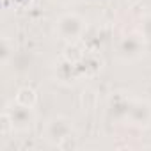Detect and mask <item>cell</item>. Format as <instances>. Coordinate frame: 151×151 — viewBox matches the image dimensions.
I'll use <instances>...</instances> for the list:
<instances>
[{"label": "cell", "mask_w": 151, "mask_h": 151, "mask_svg": "<svg viewBox=\"0 0 151 151\" xmlns=\"http://www.w3.org/2000/svg\"><path fill=\"white\" fill-rule=\"evenodd\" d=\"M139 0H128V4H137Z\"/></svg>", "instance_id": "cell-9"}, {"label": "cell", "mask_w": 151, "mask_h": 151, "mask_svg": "<svg viewBox=\"0 0 151 151\" xmlns=\"http://www.w3.org/2000/svg\"><path fill=\"white\" fill-rule=\"evenodd\" d=\"M55 2H66V0H55Z\"/></svg>", "instance_id": "cell-10"}, {"label": "cell", "mask_w": 151, "mask_h": 151, "mask_svg": "<svg viewBox=\"0 0 151 151\" xmlns=\"http://www.w3.org/2000/svg\"><path fill=\"white\" fill-rule=\"evenodd\" d=\"M14 101L20 103V105H23V107L34 109L36 103H37V93H36V89H32V87H29V86H23V87H20V89L16 91Z\"/></svg>", "instance_id": "cell-6"}, {"label": "cell", "mask_w": 151, "mask_h": 151, "mask_svg": "<svg viewBox=\"0 0 151 151\" xmlns=\"http://www.w3.org/2000/svg\"><path fill=\"white\" fill-rule=\"evenodd\" d=\"M14 55V43L9 41L7 36L2 37V46H0V59H2V66H7L11 57Z\"/></svg>", "instance_id": "cell-7"}, {"label": "cell", "mask_w": 151, "mask_h": 151, "mask_svg": "<svg viewBox=\"0 0 151 151\" xmlns=\"http://www.w3.org/2000/svg\"><path fill=\"white\" fill-rule=\"evenodd\" d=\"M86 27H87V22L78 13H64L55 22V34L59 36V39L71 45V43H77L84 36Z\"/></svg>", "instance_id": "cell-1"}, {"label": "cell", "mask_w": 151, "mask_h": 151, "mask_svg": "<svg viewBox=\"0 0 151 151\" xmlns=\"http://www.w3.org/2000/svg\"><path fill=\"white\" fill-rule=\"evenodd\" d=\"M6 112L11 119V124H13V132H25L29 130L34 121H36V112L34 109L30 107H23L20 103H16L13 100V103H9L6 107Z\"/></svg>", "instance_id": "cell-4"}, {"label": "cell", "mask_w": 151, "mask_h": 151, "mask_svg": "<svg viewBox=\"0 0 151 151\" xmlns=\"http://www.w3.org/2000/svg\"><path fill=\"white\" fill-rule=\"evenodd\" d=\"M126 119L137 126H149L151 124V103L144 100H132Z\"/></svg>", "instance_id": "cell-5"}, {"label": "cell", "mask_w": 151, "mask_h": 151, "mask_svg": "<svg viewBox=\"0 0 151 151\" xmlns=\"http://www.w3.org/2000/svg\"><path fill=\"white\" fill-rule=\"evenodd\" d=\"M144 39L146 37L137 32L121 37V41L117 43V57L123 62H133L140 59L144 55Z\"/></svg>", "instance_id": "cell-3"}, {"label": "cell", "mask_w": 151, "mask_h": 151, "mask_svg": "<svg viewBox=\"0 0 151 151\" xmlns=\"http://www.w3.org/2000/svg\"><path fill=\"white\" fill-rule=\"evenodd\" d=\"M140 34H142V36H144L146 39H151V14L144 18V22H142V30H140Z\"/></svg>", "instance_id": "cell-8"}, {"label": "cell", "mask_w": 151, "mask_h": 151, "mask_svg": "<svg viewBox=\"0 0 151 151\" xmlns=\"http://www.w3.org/2000/svg\"><path fill=\"white\" fill-rule=\"evenodd\" d=\"M41 135L45 137L46 142L59 147L66 139L73 137V119L66 116H53L52 119L46 121Z\"/></svg>", "instance_id": "cell-2"}]
</instances>
